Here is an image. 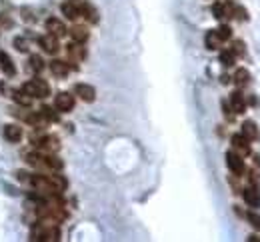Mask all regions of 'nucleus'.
Segmentation results:
<instances>
[{"label": "nucleus", "instance_id": "6ab92c4d", "mask_svg": "<svg viewBox=\"0 0 260 242\" xmlns=\"http://www.w3.org/2000/svg\"><path fill=\"white\" fill-rule=\"evenodd\" d=\"M80 14H84V18L88 20V22H98V12H96V8L92 6V4H88V2H84L82 6H80Z\"/></svg>", "mask_w": 260, "mask_h": 242}, {"label": "nucleus", "instance_id": "6e6552de", "mask_svg": "<svg viewBox=\"0 0 260 242\" xmlns=\"http://www.w3.org/2000/svg\"><path fill=\"white\" fill-rule=\"evenodd\" d=\"M46 30H48V34H54L58 38L66 36V32H68V28L64 26V22L58 20V18H48L46 20Z\"/></svg>", "mask_w": 260, "mask_h": 242}, {"label": "nucleus", "instance_id": "4be33fe9", "mask_svg": "<svg viewBox=\"0 0 260 242\" xmlns=\"http://www.w3.org/2000/svg\"><path fill=\"white\" fill-rule=\"evenodd\" d=\"M220 38H218V34H216V30H210V32H206V38H204V44H206V48L208 50H216L218 46H220Z\"/></svg>", "mask_w": 260, "mask_h": 242}, {"label": "nucleus", "instance_id": "dca6fc26", "mask_svg": "<svg viewBox=\"0 0 260 242\" xmlns=\"http://www.w3.org/2000/svg\"><path fill=\"white\" fill-rule=\"evenodd\" d=\"M50 70H52L54 76L64 78V76L70 72V66H68V62H64V60H52V62H50Z\"/></svg>", "mask_w": 260, "mask_h": 242}, {"label": "nucleus", "instance_id": "f257e3e1", "mask_svg": "<svg viewBox=\"0 0 260 242\" xmlns=\"http://www.w3.org/2000/svg\"><path fill=\"white\" fill-rule=\"evenodd\" d=\"M32 238L34 240H42V242H54V240H58L60 238V230H58V226L56 224H52V222H40V224H36L34 228H32Z\"/></svg>", "mask_w": 260, "mask_h": 242}, {"label": "nucleus", "instance_id": "f03ea898", "mask_svg": "<svg viewBox=\"0 0 260 242\" xmlns=\"http://www.w3.org/2000/svg\"><path fill=\"white\" fill-rule=\"evenodd\" d=\"M22 90H24L26 94H30L32 98H46V96L50 94V86H48V82L42 80V78H34V80H30V82H26V84L22 86Z\"/></svg>", "mask_w": 260, "mask_h": 242}, {"label": "nucleus", "instance_id": "4468645a", "mask_svg": "<svg viewBox=\"0 0 260 242\" xmlns=\"http://www.w3.org/2000/svg\"><path fill=\"white\" fill-rule=\"evenodd\" d=\"M0 68L4 70L6 76H14V74H16V66H14L12 58H10L6 52H2V50H0Z\"/></svg>", "mask_w": 260, "mask_h": 242}, {"label": "nucleus", "instance_id": "cd10ccee", "mask_svg": "<svg viewBox=\"0 0 260 242\" xmlns=\"http://www.w3.org/2000/svg\"><path fill=\"white\" fill-rule=\"evenodd\" d=\"M234 58H236V56H234L232 50H222V52H220V62H222L224 66H232V64H234Z\"/></svg>", "mask_w": 260, "mask_h": 242}, {"label": "nucleus", "instance_id": "c85d7f7f", "mask_svg": "<svg viewBox=\"0 0 260 242\" xmlns=\"http://www.w3.org/2000/svg\"><path fill=\"white\" fill-rule=\"evenodd\" d=\"M232 52H234V56L238 54V56H244V42L242 40H234V44H232Z\"/></svg>", "mask_w": 260, "mask_h": 242}, {"label": "nucleus", "instance_id": "2eb2a0df", "mask_svg": "<svg viewBox=\"0 0 260 242\" xmlns=\"http://www.w3.org/2000/svg\"><path fill=\"white\" fill-rule=\"evenodd\" d=\"M66 52H68V56H70V60H74V62H80V60H84V56H86V50L80 46V42H74V44H68V48H66Z\"/></svg>", "mask_w": 260, "mask_h": 242}, {"label": "nucleus", "instance_id": "c756f323", "mask_svg": "<svg viewBox=\"0 0 260 242\" xmlns=\"http://www.w3.org/2000/svg\"><path fill=\"white\" fill-rule=\"evenodd\" d=\"M14 46H16L18 52H26V50H28V42H26L24 38H20V36L14 38Z\"/></svg>", "mask_w": 260, "mask_h": 242}, {"label": "nucleus", "instance_id": "bb28decb", "mask_svg": "<svg viewBox=\"0 0 260 242\" xmlns=\"http://www.w3.org/2000/svg\"><path fill=\"white\" fill-rule=\"evenodd\" d=\"M216 34H218V38L224 42V40H228V38L232 36V28H230L228 24H222V26L216 28Z\"/></svg>", "mask_w": 260, "mask_h": 242}, {"label": "nucleus", "instance_id": "f8f14e48", "mask_svg": "<svg viewBox=\"0 0 260 242\" xmlns=\"http://www.w3.org/2000/svg\"><path fill=\"white\" fill-rule=\"evenodd\" d=\"M2 134H4V138H6L8 142H20V138H22V128H20L18 124H6L4 130H2Z\"/></svg>", "mask_w": 260, "mask_h": 242}, {"label": "nucleus", "instance_id": "39448f33", "mask_svg": "<svg viewBox=\"0 0 260 242\" xmlns=\"http://www.w3.org/2000/svg\"><path fill=\"white\" fill-rule=\"evenodd\" d=\"M242 136L248 140V142H256L260 140V128L254 120H244L242 122Z\"/></svg>", "mask_w": 260, "mask_h": 242}, {"label": "nucleus", "instance_id": "2f4dec72", "mask_svg": "<svg viewBox=\"0 0 260 242\" xmlns=\"http://www.w3.org/2000/svg\"><path fill=\"white\" fill-rule=\"evenodd\" d=\"M222 110H224V114H226L228 120L234 116V114H232V108H230V102H222Z\"/></svg>", "mask_w": 260, "mask_h": 242}, {"label": "nucleus", "instance_id": "423d86ee", "mask_svg": "<svg viewBox=\"0 0 260 242\" xmlns=\"http://www.w3.org/2000/svg\"><path fill=\"white\" fill-rule=\"evenodd\" d=\"M212 12H214V16L218 20L230 18V16H234V4H230V2H216L212 6Z\"/></svg>", "mask_w": 260, "mask_h": 242}, {"label": "nucleus", "instance_id": "5701e85b", "mask_svg": "<svg viewBox=\"0 0 260 242\" xmlns=\"http://www.w3.org/2000/svg\"><path fill=\"white\" fill-rule=\"evenodd\" d=\"M12 96H14V100H16L20 106H30V104H32V96H30V94H26L22 88H20V90H14V94H12Z\"/></svg>", "mask_w": 260, "mask_h": 242}, {"label": "nucleus", "instance_id": "b1692460", "mask_svg": "<svg viewBox=\"0 0 260 242\" xmlns=\"http://www.w3.org/2000/svg\"><path fill=\"white\" fill-rule=\"evenodd\" d=\"M44 166H48V168H52V170H60V168H62V160L56 158V156H52V154H46V156H44Z\"/></svg>", "mask_w": 260, "mask_h": 242}, {"label": "nucleus", "instance_id": "393cba45", "mask_svg": "<svg viewBox=\"0 0 260 242\" xmlns=\"http://www.w3.org/2000/svg\"><path fill=\"white\" fill-rule=\"evenodd\" d=\"M42 68H44V60H42V56H40V54H32V56H30V70H34V72H42Z\"/></svg>", "mask_w": 260, "mask_h": 242}, {"label": "nucleus", "instance_id": "20e7f679", "mask_svg": "<svg viewBox=\"0 0 260 242\" xmlns=\"http://www.w3.org/2000/svg\"><path fill=\"white\" fill-rule=\"evenodd\" d=\"M54 108L58 112H70L74 108V96L68 92H58L54 98Z\"/></svg>", "mask_w": 260, "mask_h": 242}, {"label": "nucleus", "instance_id": "f3484780", "mask_svg": "<svg viewBox=\"0 0 260 242\" xmlns=\"http://www.w3.org/2000/svg\"><path fill=\"white\" fill-rule=\"evenodd\" d=\"M36 144L40 148H44V150H50V152L58 150V146H60L56 136H40V138H36Z\"/></svg>", "mask_w": 260, "mask_h": 242}, {"label": "nucleus", "instance_id": "7ed1b4c3", "mask_svg": "<svg viewBox=\"0 0 260 242\" xmlns=\"http://www.w3.org/2000/svg\"><path fill=\"white\" fill-rule=\"evenodd\" d=\"M226 164H228V168H230V172L232 174H236V176H240V174H244V160H242V156L240 154H236L234 150H230V152H226Z\"/></svg>", "mask_w": 260, "mask_h": 242}, {"label": "nucleus", "instance_id": "412c9836", "mask_svg": "<svg viewBox=\"0 0 260 242\" xmlns=\"http://www.w3.org/2000/svg\"><path fill=\"white\" fill-rule=\"evenodd\" d=\"M250 82V72L246 70V68H238L236 72H234V84L238 86V88H242V86H246Z\"/></svg>", "mask_w": 260, "mask_h": 242}, {"label": "nucleus", "instance_id": "1a4fd4ad", "mask_svg": "<svg viewBox=\"0 0 260 242\" xmlns=\"http://www.w3.org/2000/svg\"><path fill=\"white\" fill-rule=\"evenodd\" d=\"M38 42H40L42 50H44V52H48V54H56V52L60 50L58 36H54V34H46V36H42Z\"/></svg>", "mask_w": 260, "mask_h": 242}, {"label": "nucleus", "instance_id": "9d476101", "mask_svg": "<svg viewBox=\"0 0 260 242\" xmlns=\"http://www.w3.org/2000/svg\"><path fill=\"white\" fill-rule=\"evenodd\" d=\"M74 92H76L78 98L84 100V102H94V98H96V90H94V86H90V84H76Z\"/></svg>", "mask_w": 260, "mask_h": 242}, {"label": "nucleus", "instance_id": "ddd939ff", "mask_svg": "<svg viewBox=\"0 0 260 242\" xmlns=\"http://www.w3.org/2000/svg\"><path fill=\"white\" fill-rule=\"evenodd\" d=\"M244 202H246L250 208H258V206H260V192H258L254 186L244 188Z\"/></svg>", "mask_w": 260, "mask_h": 242}, {"label": "nucleus", "instance_id": "a878e982", "mask_svg": "<svg viewBox=\"0 0 260 242\" xmlns=\"http://www.w3.org/2000/svg\"><path fill=\"white\" fill-rule=\"evenodd\" d=\"M38 112H40V116H42V118L50 120V122H56V120H58V114H56V112H54L50 106H42Z\"/></svg>", "mask_w": 260, "mask_h": 242}, {"label": "nucleus", "instance_id": "0eeeda50", "mask_svg": "<svg viewBox=\"0 0 260 242\" xmlns=\"http://www.w3.org/2000/svg\"><path fill=\"white\" fill-rule=\"evenodd\" d=\"M232 148H234V152L240 154L242 158L250 154V142H248L242 134H234V136H232Z\"/></svg>", "mask_w": 260, "mask_h": 242}, {"label": "nucleus", "instance_id": "a211bd4d", "mask_svg": "<svg viewBox=\"0 0 260 242\" xmlns=\"http://www.w3.org/2000/svg\"><path fill=\"white\" fill-rule=\"evenodd\" d=\"M70 36H72V40L74 42H86L88 40V28L86 26H80V24H76V26H72L70 28Z\"/></svg>", "mask_w": 260, "mask_h": 242}, {"label": "nucleus", "instance_id": "9b49d317", "mask_svg": "<svg viewBox=\"0 0 260 242\" xmlns=\"http://www.w3.org/2000/svg\"><path fill=\"white\" fill-rule=\"evenodd\" d=\"M230 108L236 112V114H242L246 112V100H244V94L240 90H234L230 94Z\"/></svg>", "mask_w": 260, "mask_h": 242}, {"label": "nucleus", "instance_id": "7c9ffc66", "mask_svg": "<svg viewBox=\"0 0 260 242\" xmlns=\"http://www.w3.org/2000/svg\"><path fill=\"white\" fill-rule=\"evenodd\" d=\"M248 220H250V224H252L256 230H260V216H258V214H254V212H248Z\"/></svg>", "mask_w": 260, "mask_h": 242}, {"label": "nucleus", "instance_id": "aec40b11", "mask_svg": "<svg viewBox=\"0 0 260 242\" xmlns=\"http://www.w3.org/2000/svg\"><path fill=\"white\" fill-rule=\"evenodd\" d=\"M62 14H64L68 20H76V18L80 16V6L72 4V2H66V4H62Z\"/></svg>", "mask_w": 260, "mask_h": 242}]
</instances>
